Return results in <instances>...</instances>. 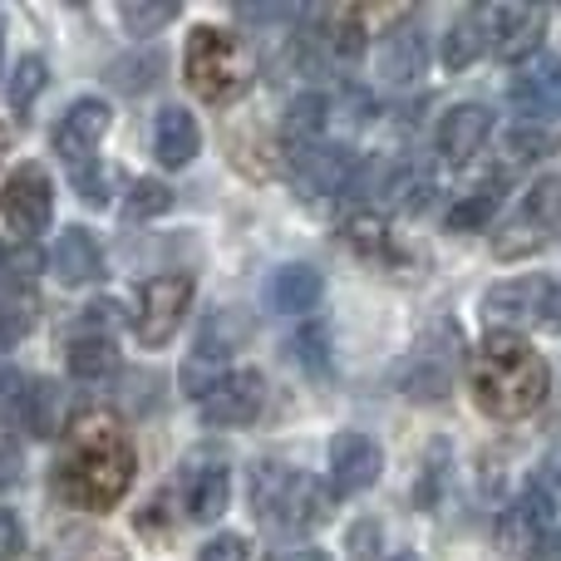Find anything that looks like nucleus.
<instances>
[{
	"label": "nucleus",
	"mask_w": 561,
	"mask_h": 561,
	"mask_svg": "<svg viewBox=\"0 0 561 561\" xmlns=\"http://www.w3.org/2000/svg\"><path fill=\"white\" fill-rule=\"evenodd\" d=\"M134 438L124 434V424L108 409H84V414L69 419L55 463V483L69 503L84 507V513H108L134 488Z\"/></svg>",
	"instance_id": "obj_1"
},
{
	"label": "nucleus",
	"mask_w": 561,
	"mask_h": 561,
	"mask_svg": "<svg viewBox=\"0 0 561 561\" xmlns=\"http://www.w3.org/2000/svg\"><path fill=\"white\" fill-rule=\"evenodd\" d=\"M468 389L488 419H527L552 394V369L523 335H488L468 359Z\"/></svg>",
	"instance_id": "obj_2"
},
{
	"label": "nucleus",
	"mask_w": 561,
	"mask_h": 561,
	"mask_svg": "<svg viewBox=\"0 0 561 561\" xmlns=\"http://www.w3.org/2000/svg\"><path fill=\"white\" fill-rule=\"evenodd\" d=\"M252 507L280 537H306V533H316V527L330 523L335 493H330L320 478L300 473V468L262 458V463L252 468Z\"/></svg>",
	"instance_id": "obj_3"
},
{
	"label": "nucleus",
	"mask_w": 561,
	"mask_h": 561,
	"mask_svg": "<svg viewBox=\"0 0 561 561\" xmlns=\"http://www.w3.org/2000/svg\"><path fill=\"white\" fill-rule=\"evenodd\" d=\"M183 75L197 99H207V104H232V99H242L247 89H252V49L217 25H197L193 35H187Z\"/></svg>",
	"instance_id": "obj_4"
},
{
	"label": "nucleus",
	"mask_w": 561,
	"mask_h": 561,
	"mask_svg": "<svg viewBox=\"0 0 561 561\" xmlns=\"http://www.w3.org/2000/svg\"><path fill=\"white\" fill-rule=\"evenodd\" d=\"M552 237H561V178H542V183L527 187L517 213L507 217L503 232L493 237V256L523 262V256L542 252Z\"/></svg>",
	"instance_id": "obj_5"
},
{
	"label": "nucleus",
	"mask_w": 561,
	"mask_h": 561,
	"mask_svg": "<svg viewBox=\"0 0 561 561\" xmlns=\"http://www.w3.org/2000/svg\"><path fill=\"white\" fill-rule=\"evenodd\" d=\"M247 330L252 325H247L242 310H227V306H217L213 316L203 320V330H197V350L187 355V365H183V389L187 394H197V399L213 394V385L227 375V359L247 345Z\"/></svg>",
	"instance_id": "obj_6"
},
{
	"label": "nucleus",
	"mask_w": 561,
	"mask_h": 561,
	"mask_svg": "<svg viewBox=\"0 0 561 561\" xmlns=\"http://www.w3.org/2000/svg\"><path fill=\"white\" fill-rule=\"evenodd\" d=\"M227 497H232V463L217 444H197L178 463V503L187 523H217L227 513Z\"/></svg>",
	"instance_id": "obj_7"
},
{
	"label": "nucleus",
	"mask_w": 561,
	"mask_h": 561,
	"mask_svg": "<svg viewBox=\"0 0 561 561\" xmlns=\"http://www.w3.org/2000/svg\"><path fill=\"white\" fill-rule=\"evenodd\" d=\"M114 330H118V306H114V300H94V306L79 310L75 330L65 335L69 375H75V379H104L108 369L118 365Z\"/></svg>",
	"instance_id": "obj_8"
},
{
	"label": "nucleus",
	"mask_w": 561,
	"mask_h": 561,
	"mask_svg": "<svg viewBox=\"0 0 561 561\" xmlns=\"http://www.w3.org/2000/svg\"><path fill=\"white\" fill-rule=\"evenodd\" d=\"M49 213H55L49 173L39 163H20L15 173L5 178V187H0V217H5V227L20 242H35L49 227Z\"/></svg>",
	"instance_id": "obj_9"
},
{
	"label": "nucleus",
	"mask_w": 561,
	"mask_h": 561,
	"mask_svg": "<svg viewBox=\"0 0 561 561\" xmlns=\"http://www.w3.org/2000/svg\"><path fill=\"white\" fill-rule=\"evenodd\" d=\"M187 306H193V276L183 272H168V276H153L144 290H138V340H144L148 350L168 345V340L178 335V325H183Z\"/></svg>",
	"instance_id": "obj_10"
},
{
	"label": "nucleus",
	"mask_w": 561,
	"mask_h": 561,
	"mask_svg": "<svg viewBox=\"0 0 561 561\" xmlns=\"http://www.w3.org/2000/svg\"><path fill=\"white\" fill-rule=\"evenodd\" d=\"M557 517H561V507L537 483H527V493L517 497V503H507L503 517H497V552L503 557H537L542 542L552 537Z\"/></svg>",
	"instance_id": "obj_11"
},
{
	"label": "nucleus",
	"mask_w": 561,
	"mask_h": 561,
	"mask_svg": "<svg viewBox=\"0 0 561 561\" xmlns=\"http://www.w3.org/2000/svg\"><path fill=\"white\" fill-rule=\"evenodd\" d=\"M483 30H488V45H493L497 59L517 65V59L537 55L547 35V10L542 5H523V0H503V5H488L483 10Z\"/></svg>",
	"instance_id": "obj_12"
},
{
	"label": "nucleus",
	"mask_w": 561,
	"mask_h": 561,
	"mask_svg": "<svg viewBox=\"0 0 561 561\" xmlns=\"http://www.w3.org/2000/svg\"><path fill=\"white\" fill-rule=\"evenodd\" d=\"M108 104H99V99H79V104H69V114L55 124V153L65 158V168H69V178H79V173H94V153H99V144H104V134H108Z\"/></svg>",
	"instance_id": "obj_13"
},
{
	"label": "nucleus",
	"mask_w": 561,
	"mask_h": 561,
	"mask_svg": "<svg viewBox=\"0 0 561 561\" xmlns=\"http://www.w3.org/2000/svg\"><path fill=\"white\" fill-rule=\"evenodd\" d=\"M266 404V379L256 369H227L213 385V394L203 399V419L213 428H242L262 414Z\"/></svg>",
	"instance_id": "obj_14"
},
{
	"label": "nucleus",
	"mask_w": 561,
	"mask_h": 561,
	"mask_svg": "<svg viewBox=\"0 0 561 561\" xmlns=\"http://www.w3.org/2000/svg\"><path fill=\"white\" fill-rule=\"evenodd\" d=\"M547 316V280L527 276V280H503L483 296V320L493 335H517L523 325Z\"/></svg>",
	"instance_id": "obj_15"
},
{
	"label": "nucleus",
	"mask_w": 561,
	"mask_h": 561,
	"mask_svg": "<svg viewBox=\"0 0 561 561\" xmlns=\"http://www.w3.org/2000/svg\"><path fill=\"white\" fill-rule=\"evenodd\" d=\"M428 65V30L424 20L404 15L394 30H385V45H379V79L394 89H409L414 79H424Z\"/></svg>",
	"instance_id": "obj_16"
},
{
	"label": "nucleus",
	"mask_w": 561,
	"mask_h": 561,
	"mask_svg": "<svg viewBox=\"0 0 561 561\" xmlns=\"http://www.w3.org/2000/svg\"><path fill=\"white\" fill-rule=\"evenodd\" d=\"M379 468H385V454H379V444L369 434H359V428H345V434L330 438V478H335V493H365V488H375Z\"/></svg>",
	"instance_id": "obj_17"
},
{
	"label": "nucleus",
	"mask_w": 561,
	"mask_h": 561,
	"mask_svg": "<svg viewBox=\"0 0 561 561\" xmlns=\"http://www.w3.org/2000/svg\"><path fill=\"white\" fill-rule=\"evenodd\" d=\"M513 104L523 108L527 118H552L561 114V59L557 55H542L513 79Z\"/></svg>",
	"instance_id": "obj_18"
},
{
	"label": "nucleus",
	"mask_w": 561,
	"mask_h": 561,
	"mask_svg": "<svg viewBox=\"0 0 561 561\" xmlns=\"http://www.w3.org/2000/svg\"><path fill=\"white\" fill-rule=\"evenodd\" d=\"M320 296H325V280H320V272L306 262L280 266L272 276V286H266V306H272L276 316H296V320H310V310L320 306Z\"/></svg>",
	"instance_id": "obj_19"
},
{
	"label": "nucleus",
	"mask_w": 561,
	"mask_h": 561,
	"mask_svg": "<svg viewBox=\"0 0 561 561\" xmlns=\"http://www.w3.org/2000/svg\"><path fill=\"white\" fill-rule=\"evenodd\" d=\"M488 134H493V114H488L483 104H458V108H448V118L438 124V153H444L448 163H468V158H478V148L488 144Z\"/></svg>",
	"instance_id": "obj_20"
},
{
	"label": "nucleus",
	"mask_w": 561,
	"mask_h": 561,
	"mask_svg": "<svg viewBox=\"0 0 561 561\" xmlns=\"http://www.w3.org/2000/svg\"><path fill=\"white\" fill-rule=\"evenodd\" d=\"M99 262H104V252H99V237L89 232V227H65L55 252H49V266H55L59 286H89V280L99 276Z\"/></svg>",
	"instance_id": "obj_21"
},
{
	"label": "nucleus",
	"mask_w": 561,
	"mask_h": 561,
	"mask_svg": "<svg viewBox=\"0 0 561 561\" xmlns=\"http://www.w3.org/2000/svg\"><path fill=\"white\" fill-rule=\"evenodd\" d=\"M197 148H203V128H197V118L187 114V108L168 104L158 108V124H153V153L163 168H187L197 158Z\"/></svg>",
	"instance_id": "obj_22"
},
{
	"label": "nucleus",
	"mask_w": 561,
	"mask_h": 561,
	"mask_svg": "<svg viewBox=\"0 0 561 561\" xmlns=\"http://www.w3.org/2000/svg\"><path fill=\"white\" fill-rule=\"evenodd\" d=\"M458 355H463V340H458V335L448 340L444 350H434V340H424V345H419V355H414V369H409V379H404L409 399H444Z\"/></svg>",
	"instance_id": "obj_23"
},
{
	"label": "nucleus",
	"mask_w": 561,
	"mask_h": 561,
	"mask_svg": "<svg viewBox=\"0 0 561 561\" xmlns=\"http://www.w3.org/2000/svg\"><path fill=\"white\" fill-rule=\"evenodd\" d=\"M325 128H330V99L325 94H296L290 99L286 124H280L290 153H296V148H316L320 138H325Z\"/></svg>",
	"instance_id": "obj_24"
},
{
	"label": "nucleus",
	"mask_w": 561,
	"mask_h": 561,
	"mask_svg": "<svg viewBox=\"0 0 561 561\" xmlns=\"http://www.w3.org/2000/svg\"><path fill=\"white\" fill-rule=\"evenodd\" d=\"M503 193H507V173H493L473 193H463L454 203V213H448V232H478V227H488L493 213L503 207Z\"/></svg>",
	"instance_id": "obj_25"
},
{
	"label": "nucleus",
	"mask_w": 561,
	"mask_h": 561,
	"mask_svg": "<svg viewBox=\"0 0 561 561\" xmlns=\"http://www.w3.org/2000/svg\"><path fill=\"white\" fill-rule=\"evenodd\" d=\"M345 242L355 247L365 262H375V266H404V252H399V242L389 237V227H385V217H369V213H355L345 222Z\"/></svg>",
	"instance_id": "obj_26"
},
{
	"label": "nucleus",
	"mask_w": 561,
	"mask_h": 561,
	"mask_svg": "<svg viewBox=\"0 0 561 561\" xmlns=\"http://www.w3.org/2000/svg\"><path fill=\"white\" fill-rule=\"evenodd\" d=\"M488 49V30H483V10H468V15H458L454 25H448L444 35V69H468L478 55Z\"/></svg>",
	"instance_id": "obj_27"
},
{
	"label": "nucleus",
	"mask_w": 561,
	"mask_h": 561,
	"mask_svg": "<svg viewBox=\"0 0 561 561\" xmlns=\"http://www.w3.org/2000/svg\"><path fill=\"white\" fill-rule=\"evenodd\" d=\"M290 359H296L306 375H316V379H325L330 375V365H335V345H330V325L325 320H300V330H296V340H290Z\"/></svg>",
	"instance_id": "obj_28"
},
{
	"label": "nucleus",
	"mask_w": 561,
	"mask_h": 561,
	"mask_svg": "<svg viewBox=\"0 0 561 561\" xmlns=\"http://www.w3.org/2000/svg\"><path fill=\"white\" fill-rule=\"evenodd\" d=\"M59 424V389L55 379H30L25 385V404H20V424L30 438H49Z\"/></svg>",
	"instance_id": "obj_29"
},
{
	"label": "nucleus",
	"mask_w": 561,
	"mask_h": 561,
	"mask_svg": "<svg viewBox=\"0 0 561 561\" xmlns=\"http://www.w3.org/2000/svg\"><path fill=\"white\" fill-rule=\"evenodd\" d=\"M507 158L513 163H537V158H552L561 153V128H547V124H523L503 138Z\"/></svg>",
	"instance_id": "obj_30"
},
{
	"label": "nucleus",
	"mask_w": 561,
	"mask_h": 561,
	"mask_svg": "<svg viewBox=\"0 0 561 561\" xmlns=\"http://www.w3.org/2000/svg\"><path fill=\"white\" fill-rule=\"evenodd\" d=\"M448 473H454V458H448V448H444V444H434V448H428L424 473H419V488H414V497H419V507H424V513H434V507L444 503Z\"/></svg>",
	"instance_id": "obj_31"
},
{
	"label": "nucleus",
	"mask_w": 561,
	"mask_h": 561,
	"mask_svg": "<svg viewBox=\"0 0 561 561\" xmlns=\"http://www.w3.org/2000/svg\"><path fill=\"white\" fill-rule=\"evenodd\" d=\"M45 79H49V69H45V59H39V55L20 59L15 79H10V108H15V114H30V104L45 94Z\"/></svg>",
	"instance_id": "obj_32"
},
{
	"label": "nucleus",
	"mask_w": 561,
	"mask_h": 561,
	"mask_svg": "<svg viewBox=\"0 0 561 561\" xmlns=\"http://www.w3.org/2000/svg\"><path fill=\"white\" fill-rule=\"evenodd\" d=\"M35 272H39L35 242H20L15 252L5 256V266H0V286H5V296H30V286H35Z\"/></svg>",
	"instance_id": "obj_33"
},
{
	"label": "nucleus",
	"mask_w": 561,
	"mask_h": 561,
	"mask_svg": "<svg viewBox=\"0 0 561 561\" xmlns=\"http://www.w3.org/2000/svg\"><path fill=\"white\" fill-rule=\"evenodd\" d=\"M168 207H173V193H168L163 183H153V178H144V183L128 187L124 217H128V222H148V217H163Z\"/></svg>",
	"instance_id": "obj_34"
},
{
	"label": "nucleus",
	"mask_w": 561,
	"mask_h": 561,
	"mask_svg": "<svg viewBox=\"0 0 561 561\" xmlns=\"http://www.w3.org/2000/svg\"><path fill=\"white\" fill-rule=\"evenodd\" d=\"M35 325V296H0V345H15Z\"/></svg>",
	"instance_id": "obj_35"
},
{
	"label": "nucleus",
	"mask_w": 561,
	"mask_h": 561,
	"mask_svg": "<svg viewBox=\"0 0 561 561\" xmlns=\"http://www.w3.org/2000/svg\"><path fill=\"white\" fill-rule=\"evenodd\" d=\"M173 15H178L173 0H158V5H144V0H124V25L134 30V35H153V30H163Z\"/></svg>",
	"instance_id": "obj_36"
},
{
	"label": "nucleus",
	"mask_w": 561,
	"mask_h": 561,
	"mask_svg": "<svg viewBox=\"0 0 561 561\" xmlns=\"http://www.w3.org/2000/svg\"><path fill=\"white\" fill-rule=\"evenodd\" d=\"M330 49H335L340 59H359V49H365V20H359V10L335 15V25H330Z\"/></svg>",
	"instance_id": "obj_37"
},
{
	"label": "nucleus",
	"mask_w": 561,
	"mask_h": 561,
	"mask_svg": "<svg viewBox=\"0 0 561 561\" xmlns=\"http://www.w3.org/2000/svg\"><path fill=\"white\" fill-rule=\"evenodd\" d=\"M335 114H340V124L345 128H365L369 118H375V94L359 89V84H345L340 89V99H335Z\"/></svg>",
	"instance_id": "obj_38"
},
{
	"label": "nucleus",
	"mask_w": 561,
	"mask_h": 561,
	"mask_svg": "<svg viewBox=\"0 0 561 561\" xmlns=\"http://www.w3.org/2000/svg\"><path fill=\"white\" fill-rule=\"evenodd\" d=\"M20 404H25V379L15 369H0V428L20 424Z\"/></svg>",
	"instance_id": "obj_39"
},
{
	"label": "nucleus",
	"mask_w": 561,
	"mask_h": 561,
	"mask_svg": "<svg viewBox=\"0 0 561 561\" xmlns=\"http://www.w3.org/2000/svg\"><path fill=\"white\" fill-rule=\"evenodd\" d=\"M197 561H252V542L242 533H222L197 552Z\"/></svg>",
	"instance_id": "obj_40"
},
{
	"label": "nucleus",
	"mask_w": 561,
	"mask_h": 561,
	"mask_svg": "<svg viewBox=\"0 0 561 561\" xmlns=\"http://www.w3.org/2000/svg\"><path fill=\"white\" fill-rule=\"evenodd\" d=\"M20 552H25V527L10 507H0V561H15Z\"/></svg>",
	"instance_id": "obj_41"
},
{
	"label": "nucleus",
	"mask_w": 561,
	"mask_h": 561,
	"mask_svg": "<svg viewBox=\"0 0 561 561\" xmlns=\"http://www.w3.org/2000/svg\"><path fill=\"white\" fill-rule=\"evenodd\" d=\"M533 483L542 488V493H547V497H552V503L561 507V454H552L542 468H537V473H533Z\"/></svg>",
	"instance_id": "obj_42"
},
{
	"label": "nucleus",
	"mask_w": 561,
	"mask_h": 561,
	"mask_svg": "<svg viewBox=\"0 0 561 561\" xmlns=\"http://www.w3.org/2000/svg\"><path fill=\"white\" fill-rule=\"evenodd\" d=\"M15 483H20V454L10 444H0V493L15 488Z\"/></svg>",
	"instance_id": "obj_43"
},
{
	"label": "nucleus",
	"mask_w": 561,
	"mask_h": 561,
	"mask_svg": "<svg viewBox=\"0 0 561 561\" xmlns=\"http://www.w3.org/2000/svg\"><path fill=\"white\" fill-rule=\"evenodd\" d=\"M547 325H552V330H561V276H552V280H547Z\"/></svg>",
	"instance_id": "obj_44"
},
{
	"label": "nucleus",
	"mask_w": 561,
	"mask_h": 561,
	"mask_svg": "<svg viewBox=\"0 0 561 561\" xmlns=\"http://www.w3.org/2000/svg\"><path fill=\"white\" fill-rule=\"evenodd\" d=\"M533 561H561V533L547 537V542H542V552H537Z\"/></svg>",
	"instance_id": "obj_45"
},
{
	"label": "nucleus",
	"mask_w": 561,
	"mask_h": 561,
	"mask_svg": "<svg viewBox=\"0 0 561 561\" xmlns=\"http://www.w3.org/2000/svg\"><path fill=\"white\" fill-rule=\"evenodd\" d=\"M286 561H330V557L316 552V547H306V552H296V557H286Z\"/></svg>",
	"instance_id": "obj_46"
},
{
	"label": "nucleus",
	"mask_w": 561,
	"mask_h": 561,
	"mask_svg": "<svg viewBox=\"0 0 561 561\" xmlns=\"http://www.w3.org/2000/svg\"><path fill=\"white\" fill-rule=\"evenodd\" d=\"M5 153H10V128L0 124V163H5Z\"/></svg>",
	"instance_id": "obj_47"
},
{
	"label": "nucleus",
	"mask_w": 561,
	"mask_h": 561,
	"mask_svg": "<svg viewBox=\"0 0 561 561\" xmlns=\"http://www.w3.org/2000/svg\"><path fill=\"white\" fill-rule=\"evenodd\" d=\"M394 561H419V557H414V552H399V557H394Z\"/></svg>",
	"instance_id": "obj_48"
},
{
	"label": "nucleus",
	"mask_w": 561,
	"mask_h": 561,
	"mask_svg": "<svg viewBox=\"0 0 561 561\" xmlns=\"http://www.w3.org/2000/svg\"><path fill=\"white\" fill-rule=\"evenodd\" d=\"M0 266H5V247H0Z\"/></svg>",
	"instance_id": "obj_49"
},
{
	"label": "nucleus",
	"mask_w": 561,
	"mask_h": 561,
	"mask_svg": "<svg viewBox=\"0 0 561 561\" xmlns=\"http://www.w3.org/2000/svg\"><path fill=\"white\" fill-rule=\"evenodd\" d=\"M0 49H5V39H0Z\"/></svg>",
	"instance_id": "obj_50"
}]
</instances>
